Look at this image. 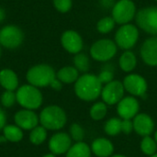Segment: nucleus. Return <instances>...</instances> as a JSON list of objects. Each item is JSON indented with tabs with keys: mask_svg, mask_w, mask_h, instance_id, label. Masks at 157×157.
Returning <instances> with one entry per match:
<instances>
[{
	"mask_svg": "<svg viewBox=\"0 0 157 157\" xmlns=\"http://www.w3.org/2000/svg\"><path fill=\"white\" fill-rule=\"evenodd\" d=\"M72 146V138L65 132H58L53 134L49 141V149L55 155H63L68 152Z\"/></svg>",
	"mask_w": 157,
	"mask_h": 157,
	"instance_id": "14",
	"label": "nucleus"
},
{
	"mask_svg": "<svg viewBox=\"0 0 157 157\" xmlns=\"http://www.w3.org/2000/svg\"><path fill=\"white\" fill-rule=\"evenodd\" d=\"M133 131V121L131 120L121 121V132L125 134H130Z\"/></svg>",
	"mask_w": 157,
	"mask_h": 157,
	"instance_id": "34",
	"label": "nucleus"
},
{
	"mask_svg": "<svg viewBox=\"0 0 157 157\" xmlns=\"http://www.w3.org/2000/svg\"><path fill=\"white\" fill-rule=\"evenodd\" d=\"M138 28L131 23L121 25L115 33V43L122 50L129 51L135 46L139 40Z\"/></svg>",
	"mask_w": 157,
	"mask_h": 157,
	"instance_id": "5",
	"label": "nucleus"
},
{
	"mask_svg": "<svg viewBox=\"0 0 157 157\" xmlns=\"http://www.w3.org/2000/svg\"><path fill=\"white\" fill-rule=\"evenodd\" d=\"M3 136L8 142L18 143L23 139V132L17 125H6L3 129Z\"/></svg>",
	"mask_w": 157,
	"mask_h": 157,
	"instance_id": "22",
	"label": "nucleus"
},
{
	"mask_svg": "<svg viewBox=\"0 0 157 157\" xmlns=\"http://www.w3.org/2000/svg\"><path fill=\"white\" fill-rule=\"evenodd\" d=\"M91 150L97 156L110 157L113 154L114 146L109 140L106 138H98L92 143Z\"/></svg>",
	"mask_w": 157,
	"mask_h": 157,
	"instance_id": "18",
	"label": "nucleus"
},
{
	"mask_svg": "<svg viewBox=\"0 0 157 157\" xmlns=\"http://www.w3.org/2000/svg\"><path fill=\"white\" fill-rule=\"evenodd\" d=\"M50 86H51L52 89L56 90V91H60V90L63 88V83L56 77V78L52 82V84H51Z\"/></svg>",
	"mask_w": 157,
	"mask_h": 157,
	"instance_id": "35",
	"label": "nucleus"
},
{
	"mask_svg": "<svg viewBox=\"0 0 157 157\" xmlns=\"http://www.w3.org/2000/svg\"><path fill=\"white\" fill-rule=\"evenodd\" d=\"M118 52L115 41L109 39H101L95 41L90 48L91 57L98 62H108L111 60Z\"/></svg>",
	"mask_w": 157,
	"mask_h": 157,
	"instance_id": "7",
	"label": "nucleus"
},
{
	"mask_svg": "<svg viewBox=\"0 0 157 157\" xmlns=\"http://www.w3.org/2000/svg\"><path fill=\"white\" fill-rule=\"evenodd\" d=\"M124 91L125 89L123 84L120 81L113 80L110 83L106 84L105 86L102 87L101 97L105 104L115 105L122 99Z\"/></svg>",
	"mask_w": 157,
	"mask_h": 157,
	"instance_id": "10",
	"label": "nucleus"
},
{
	"mask_svg": "<svg viewBox=\"0 0 157 157\" xmlns=\"http://www.w3.org/2000/svg\"><path fill=\"white\" fill-rule=\"evenodd\" d=\"M141 57L147 65L157 66V36L144 40L141 48Z\"/></svg>",
	"mask_w": 157,
	"mask_h": 157,
	"instance_id": "16",
	"label": "nucleus"
},
{
	"mask_svg": "<svg viewBox=\"0 0 157 157\" xmlns=\"http://www.w3.org/2000/svg\"><path fill=\"white\" fill-rule=\"evenodd\" d=\"M155 1H156V2H157V0H155Z\"/></svg>",
	"mask_w": 157,
	"mask_h": 157,
	"instance_id": "45",
	"label": "nucleus"
},
{
	"mask_svg": "<svg viewBox=\"0 0 157 157\" xmlns=\"http://www.w3.org/2000/svg\"><path fill=\"white\" fill-rule=\"evenodd\" d=\"M56 77L63 84H72L79 78V72L75 66H64L57 72Z\"/></svg>",
	"mask_w": 157,
	"mask_h": 157,
	"instance_id": "20",
	"label": "nucleus"
},
{
	"mask_svg": "<svg viewBox=\"0 0 157 157\" xmlns=\"http://www.w3.org/2000/svg\"><path fill=\"white\" fill-rule=\"evenodd\" d=\"M6 123V116L5 111L0 108V131L3 130Z\"/></svg>",
	"mask_w": 157,
	"mask_h": 157,
	"instance_id": "36",
	"label": "nucleus"
},
{
	"mask_svg": "<svg viewBox=\"0 0 157 157\" xmlns=\"http://www.w3.org/2000/svg\"><path fill=\"white\" fill-rule=\"evenodd\" d=\"M47 139V130L40 126L35 127L33 130H31L29 134V141L34 145H40L45 142Z\"/></svg>",
	"mask_w": 157,
	"mask_h": 157,
	"instance_id": "24",
	"label": "nucleus"
},
{
	"mask_svg": "<svg viewBox=\"0 0 157 157\" xmlns=\"http://www.w3.org/2000/svg\"><path fill=\"white\" fill-rule=\"evenodd\" d=\"M5 17H6V12L2 7H0V23L5 19Z\"/></svg>",
	"mask_w": 157,
	"mask_h": 157,
	"instance_id": "38",
	"label": "nucleus"
},
{
	"mask_svg": "<svg viewBox=\"0 0 157 157\" xmlns=\"http://www.w3.org/2000/svg\"><path fill=\"white\" fill-rule=\"evenodd\" d=\"M112 2H113V0H101L102 5L107 7H109L112 5Z\"/></svg>",
	"mask_w": 157,
	"mask_h": 157,
	"instance_id": "37",
	"label": "nucleus"
},
{
	"mask_svg": "<svg viewBox=\"0 0 157 157\" xmlns=\"http://www.w3.org/2000/svg\"><path fill=\"white\" fill-rule=\"evenodd\" d=\"M122 84L126 91L137 97H144L148 87L146 80L137 74H131L127 75Z\"/></svg>",
	"mask_w": 157,
	"mask_h": 157,
	"instance_id": "11",
	"label": "nucleus"
},
{
	"mask_svg": "<svg viewBox=\"0 0 157 157\" xmlns=\"http://www.w3.org/2000/svg\"><path fill=\"white\" fill-rule=\"evenodd\" d=\"M90 147L86 144L79 142L70 147L66 153V157H90Z\"/></svg>",
	"mask_w": 157,
	"mask_h": 157,
	"instance_id": "23",
	"label": "nucleus"
},
{
	"mask_svg": "<svg viewBox=\"0 0 157 157\" xmlns=\"http://www.w3.org/2000/svg\"><path fill=\"white\" fill-rule=\"evenodd\" d=\"M151 157H157V154H155V155H151Z\"/></svg>",
	"mask_w": 157,
	"mask_h": 157,
	"instance_id": "42",
	"label": "nucleus"
},
{
	"mask_svg": "<svg viewBox=\"0 0 157 157\" xmlns=\"http://www.w3.org/2000/svg\"><path fill=\"white\" fill-rule=\"evenodd\" d=\"M0 85L5 90L15 91L18 86V77L17 74L8 68L0 71Z\"/></svg>",
	"mask_w": 157,
	"mask_h": 157,
	"instance_id": "19",
	"label": "nucleus"
},
{
	"mask_svg": "<svg viewBox=\"0 0 157 157\" xmlns=\"http://www.w3.org/2000/svg\"><path fill=\"white\" fill-rule=\"evenodd\" d=\"M111 17L117 24L130 23L136 16V6L132 0H119L112 6Z\"/></svg>",
	"mask_w": 157,
	"mask_h": 157,
	"instance_id": "8",
	"label": "nucleus"
},
{
	"mask_svg": "<svg viewBox=\"0 0 157 157\" xmlns=\"http://www.w3.org/2000/svg\"><path fill=\"white\" fill-rule=\"evenodd\" d=\"M139 109L138 100L132 97H127L118 103L117 111L122 120H132L138 114Z\"/></svg>",
	"mask_w": 157,
	"mask_h": 157,
	"instance_id": "15",
	"label": "nucleus"
},
{
	"mask_svg": "<svg viewBox=\"0 0 157 157\" xmlns=\"http://www.w3.org/2000/svg\"><path fill=\"white\" fill-rule=\"evenodd\" d=\"M14 121L17 126L25 131L33 130L40 122L39 116L34 112V110L26 109L18 110L14 116Z\"/></svg>",
	"mask_w": 157,
	"mask_h": 157,
	"instance_id": "13",
	"label": "nucleus"
},
{
	"mask_svg": "<svg viewBox=\"0 0 157 157\" xmlns=\"http://www.w3.org/2000/svg\"><path fill=\"white\" fill-rule=\"evenodd\" d=\"M74 65L78 70V72L86 73L90 67V61L86 53L79 52L74 57Z\"/></svg>",
	"mask_w": 157,
	"mask_h": 157,
	"instance_id": "25",
	"label": "nucleus"
},
{
	"mask_svg": "<svg viewBox=\"0 0 157 157\" xmlns=\"http://www.w3.org/2000/svg\"><path fill=\"white\" fill-rule=\"evenodd\" d=\"M133 130L141 136H149L155 128V123L152 118L144 113L137 114L133 118Z\"/></svg>",
	"mask_w": 157,
	"mask_h": 157,
	"instance_id": "17",
	"label": "nucleus"
},
{
	"mask_svg": "<svg viewBox=\"0 0 157 157\" xmlns=\"http://www.w3.org/2000/svg\"><path fill=\"white\" fill-rule=\"evenodd\" d=\"M40 123L46 130L58 131L66 124V114L64 110L56 105H51L44 108L39 116Z\"/></svg>",
	"mask_w": 157,
	"mask_h": 157,
	"instance_id": "2",
	"label": "nucleus"
},
{
	"mask_svg": "<svg viewBox=\"0 0 157 157\" xmlns=\"http://www.w3.org/2000/svg\"><path fill=\"white\" fill-rule=\"evenodd\" d=\"M102 91V84L98 80V75L92 74H85L76 80L75 84V95L84 101L96 100Z\"/></svg>",
	"mask_w": 157,
	"mask_h": 157,
	"instance_id": "1",
	"label": "nucleus"
},
{
	"mask_svg": "<svg viewBox=\"0 0 157 157\" xmlns=\"http://www.w3.org/2000/svg\"><path fill=\"white\" fill-rule=\"evenodd\" d=\"M115 20L112 17H105L99 19L97 23V29L99 33L107 34L109 33L115 27Z\"/></svg>",
	"mask_w": 157,
	"mask_h": 157,
	"instance_id": "27",
	"label": "nucleus"
},
{
	"mask_svg": "<svg viewBox=\"0 0 157 157\" xmlns=\"http://www.w3.org/2000/svg\"><path fill=\"white\" fill-rule=\"evenodd\" d=\"M155 141L156 142V144H157V132H155Z\"/></svg>",
	"mask_w": 157,
	"mask_h": 157,
	"instance_id": "41",
	"label": "nucleus"
},
{
	"mask_svg": "<svg viewBox=\"0 0 157 157\" xmlns=\"http://www.w3.org/2000/svg\"><path fill=\"white\" fill-rule=\"evenodd\" d=\"M110 157H127V156L122 155H111Z\"/></svg>",
	"mask_w": 157,
	"mask_h": 157,
	"instance_id": "40",
	"label": "nucleus"
},
{
	"mask_svg": "<svg viewBox=\"0 0 157 157\" xmlns=\"http://www.w3.org/2000/svg\"><path fill=\"white\" fill-rule=\"evenodd\" d=\"M0 56H1V48H0Z\"/></svg>",
	"mask_w": 157,
	"mask_h": 157,
	"instance_id": "44",
	"label": "nucleus"
},
{
	"mask_svg": "<svg viewBox=\"0 0 157 157\" xmlns=\"http://www.w3.org/2000/svg\"><path fill=\"white\" fill-rule=\"evenodd\" d=\"M61 43L63 49L72 54H77L81 52L84 42L80 34L75 30H66L62 34Z\"/></svg>",
	"mask_w": 157,
	"mask_h": 157,
	"instance_id": "12",
	"label": "nucleus"
},
{
	"mask_svg": "<svg viewBox=\"0 0 157 157\" xmlns=\"http://www.w3.org/2000/svg\"><path fill=\"white\" fill-rule=\"evenodd\" d=\"M98 80L100 81L101 84H109L111 81H113V77H114V74L112 72V70L110 69H103L100 74L98 75Z\"/></svg>",
	"mask_w": 157,
	"mask_h": 157,
	"instance_id": "33",
	"label": "nucleus"
},
{
	"mask_svg": "<svg viewBox=\"0 0 157 157\" xmlns=\"http://www.w3.org/2000/svg\"><path fill=\"white\" fill-rule=\"evenodd\" d=\"M26 78L29 85L38 88L46 87L50 86L52 82L56 78V73L51 65L41 63L29 68L27 72Z\"/></svg>",
	"mask_w": 157,
	"mask_h": 157,
	"instance_id": "3",
	"label": "nucleus"
},
{
	"mask_svg": "<svg viewBox=\"0 0 157 157\" xmlns=\"http://www.w3.org/2000/svg\"><path fill=\"white\" fill-rule=\"evenodd\" d=\"M53 6L57 11L66 13L72 8L73 2L72 0H53Z\"/></svg>",
	"mask_w": 157,
	"mask_h": 157,
	"instance_id": "32",
	"label": "nucleus"
},
{
	"mask_svg": "<svg viewBox=\"0 0 157 157\" xmlns=\"http://www.w3.org/2000/svg\"><path fill=\"white\" fill-rule=\"evenodd\" d=\"M107 106L104 102H98L90 109V117L94 121H100L107 115Z\"/></svg>",
	"mask_w": 157,
	"mask_h": 157,
	"instance_id": "28",
	"label": "nucleus"
},
{
	"mask_svg": "<svg viewBox=\"0 0 157 157\" xmlns=\"http://www.w3.org/2000/svg\"><path fill=\"white\" fill-rule=\"evenodd\" d=\"M42 157H55V155H53V154H47V155H43Z\"/></svg>",
	"mask_w": 157,
	"mask_h": 157,
	"instance_id": "39",
	"label": "nucleus"
},
{
	"mask_svg": "<svg viewBox=\"0 0 157 157\" xmlns=\"http://www.w3.org/2000/svg\"><path fill=\"white\" fill-rule=\"evenodd\" d=\"M70 136L74 141L79 143L85 138V132L79 124L74 123L70 127Z\"/></svg>",
	"mask_w": 157,
	"mask_h": 157,
	"instance_id": "31",
	"label": "nucleus"
},
{
	"mask_svg": "<svg viewBox=\"0 0 157 157\" xmlns=\"http://www.w3.org/2000/svg\"><path fill=\"white\" fill-rule=\"evenodd\" d=\"M105 132L109 136H116L121 132V121L118 118L109 120L104 126Z\"/></svg>",
	"mask_w": 157,
	"mask_h": 157,
	"instance_id": "26",
	"label": "nucleus"
},
{
	"mask_svg": "<svg viewBox=\"0 0 157 157\" xmlns=\"http://www.w3.org/2000/svg\"><path fill=\"white\" fill-rule=\"evenodd\" d=\"M2 143V136H0V144Z\"/></svg>",
	"mask_w": 157,
	"mask_h": 157,
	"instance_id": "43",
	"label": "nucleus"
},
{
	"mask_svg": "<svg viewBox=\"0 0 157 157\" xmlns=\"http://www.w3.org/2000/svg\"><path fill=\"white\" fill-rule=\"evenodd\" d=\"M23 31L17 26L7 25L0 30V44L6 49H16L23 41Z\"/></svg>",
	"mask_w": 157,
	"mask_h": 157,
	"instance_id": "9",
	"label": "nucleus"
},
{
	"mask_svg": "<svg viewBox=\"0 0 157 157\" xmlns=\"http://www.w3.org/2000/svg\"><path fill=\"white\" fill-rule=\"evenodd\" d=\"M17 102L26 109H38L43 101V97L40 89L32 85H23L16 92Z\"/></svg>",
	"mask_w": 157,
	"mask_h": 157,
	"instance_id": "4",
	"label": "nucleus"
},
{
	"mask_svg": "<svg viewBox=\"0 0 157 157\" xmlns=\"http://www.w3.org/2000/svg\"><path fill=\"white\" fill-rule=\"evenodd\" d=\"M137 26L148 34L157 36V6L142 8L136 13Z\"/></svg>",
	"mask_w": 157,
	"mask_h": 157,
	"instance_id": "6",
	"label": "nucleus"
},
{
	"mask_svg": "<svg viewBox=\"0 0 157 157\" xmlns=\"http://www.w3.org/2000/svg\"><path fill=\"white\" fill-rule=\"evenodd\" d=\"M17 101L16 93L14 91L6 90L1 96V104L5 108H11Z\"/></svg>",
	"mask_w": 157,
	"mask_h": 157,
	"instance_id": "30",
	"label": "nucleus"
},
{
	"mask_svg": "<svg viewBox=\"0 0 157 157\" xmlns=\"http://www.w3.org/2000/svg\"><path fill=\"white\" fill-rule=\"evenodd\" d=\"M141 150L146 155H153L157 150L156 142L150 136H145L141 142Z\"/></svg>",
	"mask_w": 157,
	"mask_h": 157,
	"instance_id": "29",
	"label": "nucleus"
},
{
	"mask_svg": "<svg viewBox=\"0 0 157 157\" xmlns=\"http://www.w3.org/2000/svg\"><path fill=\"white\" fill-rule=\"evenodd\" d=\"M120 63V67L122 71L124 72H132V70H134V68L137 65V59L135 54L132 52V51H125L119 61Z\"/></svg>",
	"mask_w": 157,
	"mask_h": 157,
	"instance_id": "21",
	"label": "nucleus"
}]
</instances>
